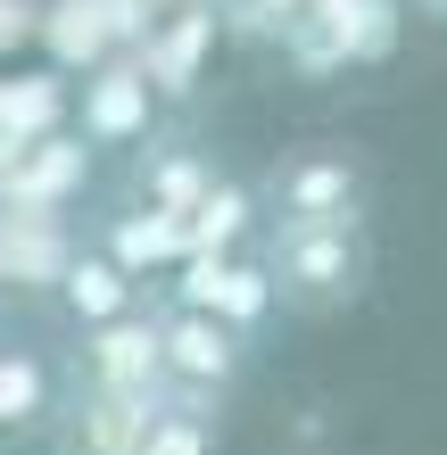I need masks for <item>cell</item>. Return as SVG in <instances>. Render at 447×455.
Listing matches in <instances>:
<instances>
[{
	"label": "cell",
	"mask_w": 447,
	"mask_h": 455,
	"mask_svg": "<svg viewBox=\"0 0 447 455\" xmlns=\"http://www.w3.org/2000/svg\"><path fill=\"white\" fill-rule=\"evenodd\" d=\"M257 265L291 315H339L373 290V232L364 224H266Z\"/></svg>",
	"instance_id": "cell-1"
},
{
	"label": "cell",
	"mask_w": 447,
	"mask_h": 455,
	"mask_svg": "<svg viewBox=\"0 0 447 455\" xmlns=\"http://www.w3.org/2000/svg\"><path fill=\"white\" fill-rule=\"evenodd\" d=\"M257 207H266V224H364L373 216V166L339 141L282 149L257 174Z\"/></svg>",
	"instance_id": "cell-2"
},
{
	"label": "cell",
	"mask_w": 447,
	"mask_h": 455,
	"mask_svg": "<svg viewBox=\"0 0 447 455\" xmlns=\"http://www.w3.org/2000/svg\"><path fill=\"white\" fill-rule=\"evenodd\" d=\"M166 307H191V315H216V323H232L241 339H257L282 315L274 299V274L257 265V249H191L166 274Z\"/></svg>",
	"instance_id": "cell-3"
},
{
	"label": "cell",
	"mask_w": 447,
	"mask_h": 455,
	"mask_svg": "<svg viewBox=\"0 0 447 455\" xmlns=\"http://www.w3.org/2000/svg\"><path fill=\"white\" fill-rule=\"evenodd\" d=\"M157 347H166V397H191V406H224L249 372V347L232 323L216 315H191V307H166L157 299Z\"/></svg>",
	"instance_id": "cell-4"
},
{
	"label": "cell",
	"mask_w": 447,
	"mask_h": 455,
	"mask_svg": "<svg viewBox=\"0 0 447 455\" xmlns=\"http://www.w3.org/2000/svg\"><path fill=\"white\" fill-rule=\"evenodd\" d=\"M67 381L108 389V397H166V347H157V299H141L116 323H92L75 347Z\"/></svg>",
	"instance_id": "cell-5"
},
{
	"label": "cell",
	"mask_w": 447,
	"mask_h": 455,
	"mask_svg": "<svg viewBox=\"0 0 447 455\" xmlns=\"http://www.w3.org/2000/svg\"><path fill=\"white\" fill-rule=\"evenodd\" d=\"M84 191H92V149L75 132H42V141L0 132V207L9 216H67Z\"/></svg>",
	"instance_id": "cell-6"
},
{
	"label": "cell",
	"mask_w": 447,
	"mask_h": 455,
	"mask_svg": "<svg viewBox=\"0 0 447 455\" xmlns=\"http://www.w3.org/2000/svg\"><path fill=\"white\" fill-rule=\"evenodd\" d=\"M157 132V92L133 59H108L84 75V92H75V141L84 149H149Z\"/></svg>",
	"instance_id": "cell-7"
},
{
	"label": "cell",
	"mask_w": 447,
	"mask_h": 455,
	"mask_svg": "<svg viewBox=\"0 0 447 455\" xmlns=\"http://www.w3.org/2000/svg\"><path fill=\"white\" fill-rule=\"evenodd\" d=\"M157 406H166V397H108V389L67 381L42 431H50V447H59V455H133Z\"/></svg>",
	"instance_id": "cell-8"
},
{
	"label": "cell",
	"mask_w": 447,
	"mask_h": 455,
	"mask_svg": "<svg viewBox=\"0 0 447 455\" xmlns=\"http://www.w3.org/2000/svg\"><path fill=\"white\" fill-rule=\"evenodd\" d=\"M100 257L116 265V274H133V282H166L182 257H191V240H182V216H157V207L141 199H124L116 216H100V240H92Z\"/></svg>",
	"instance_id": "cell-9"
},
{
	"label": "cell",
	"mask_w": 447,
	"mask_h": 455,
	"mask_svg": "<svg viewBox=\"0 0 447 455\" xmlns=\"http://www.w3.org/2000/svg\"><path fill=\"white\" fill-rule=\"evenodd\" d=\"M84 240L67 232V216H9L0 207V290H59Z\"/></svg>",
	"instance_id": "cell-10"
},
{
	"label": "cell",
	"mask_w": 447,
	"mask_h": 455,
	"mask_svg": "<svg viewBox=\"0 0 447 455\" xmlns=\"http://www.w3.org/2000/svg\"><path fill=\"white\" fill-rule=\"evenodd\" d=\"M207 182H216V157L207 149H133V174H124V199L157 207V216H191L207 199Z\"/></svg>",
	"instance_id": "cell-11"
},
{
	"label": "cell",
	"mask_w": 447,
	"mask_h": 455,
	"mask_svg": "<svg viewBox=\"0 0 447 455\" xmlns=\"http://www.w3.org/2000/svg\"><path fill=\"white\" fill-rule=\"evenodd\" d=\"M59 364L42 356V347H0V447L9 439H34L42 422H50V406H59Z\"/></svg>",
	"instance_id": "cell-12"
},
{
	"label": "cell",
	"mask_w": 447,
	"mask_h": 455,
	"mask_svg": "<svg viewBox=\"0 0 447 455\" xmlns=\"http://www.w3.org/2000/svg\"><path fill=\"white\" fill-rule=\"evenodd\" d=\"M207 42H216V17H166V25H157V34L141 42V75H149V92L157 100H191L199 92V67H207Z\"/></svg>",
	"instance_id": "cell-13"
},
{
	"label": "cell",
	"mask_w": 447,
	"mask_h": 455,
	"mask_svg": "<svg viewBox=\"0 0 447 455\" xmlns=\"http://www.w3.org/2000/svg\"><path fill=\"white\" fill-rule=\"evenodd\" d=\"M257 232H266V207H257V182H241V174H216L207 199L182 216L191 249H257Z\"/></svg>",
	"instance_id": "cell-14"
},
{
	"label": "cell",
	"mask_w": 447,
	"mask_h": 455,
	"mask_svg": "<svg viewBox=\"0 0 447 455\" xmlns=\"http://www.w3.org/2000/svg\"><path fill=\"white\" fill-rule=\"evenodd\" d=\"M59 307L92 331V323H116V315H133V307H141V282H133V274H116V265L84 240V249H75V265L59 274Z\"/></svg>",
	"instance_id": "cell-15"
},
{
	"label": "cell",
	"mask_w": 447,
	"mask_h": 455,
	"mask_svg": "<svg viewBox=\"0 0 447 455\" xmlns=\"http://www.w3.org/2000/svg\"><path fill=\"white\" fill-rule=\"evenodd\" d=\"M133 455H224V406H191V397H166L149 414V431Z\"/></svg>",
	"instance_id": "cell-16"
},
{
	"label": "cell",
	"mask_w": 447,
	"mask_h": 455,
	"mask_svg": "<svg viewBox=\"0 0 447 455\" xmlns=\"http://www.w3.org/2000/svg\"><path fill=\"white\" fill-rule=\"evenodd\" d=\"M59 116H67V84H50V75L0 84V132L9 141H42V132H59Z\"/></svg>",
	"instance_id": "cell-17"
},
{
	"label": "cell",
	"mask_w": 447,
	"mask_h": 455,
	"mask_svg": "<svg viewBox=\"0 0 447 455\" xmlns=\"http://www.w3.org/2000/svg\"><path fill=\"white\" fill-rule=\"evenodd\" d=\"M0 347H9V331H0Z\"/></svg>",
	"instance_id": "cell-18"
}]
</instances>
